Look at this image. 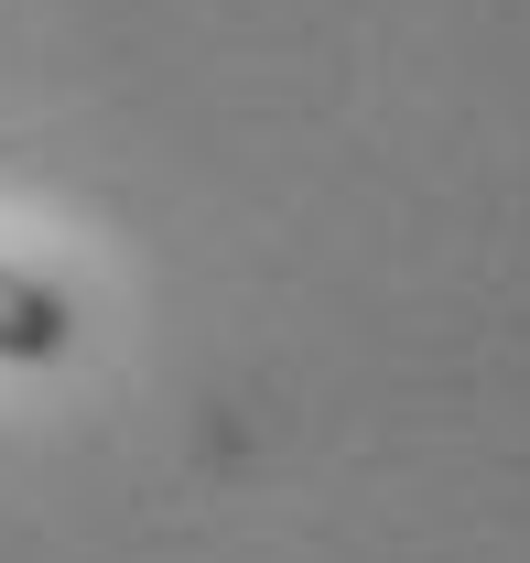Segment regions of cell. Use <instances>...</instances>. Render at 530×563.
Masks as SVG:
<instances>
[{
  "mask_svg": "<svg viewBox=\"0 0 530 563\" xmlns=\"http://www.w3.org/2000/svg\"><path fill=\"white\" fill-rule=\"evenodd\" d=\"M66 347H76V303L55 282L0 261V368H44V357H66Z\"/></svg>",
  "mask_w": 530,
  "mask_h": 563,
  "instance_id": "6da1fadb",
  "label": "cell"
}]
</instances>
